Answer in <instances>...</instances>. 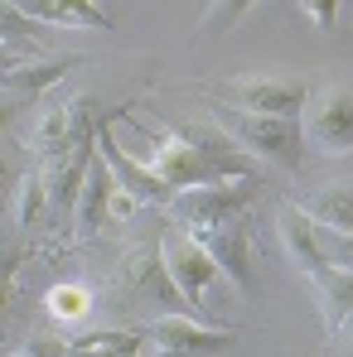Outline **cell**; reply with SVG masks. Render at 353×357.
Listing matches in <instances>:
<instances>
[{"instance_id": "cell-5", "label": "cell", "mask_w": 353, "mask_h": 357, "mask_svg": "<svg viewBox=\"0 0 353 357\" xmlns=\"http://www.w3.org/2000/svg\"><path fill=\"white\" fill-rule=\"evenodd\" d=\"M160 251H165V266H170L175 285L189 295V304H194L208 324H218V319H213V309H208V295L228 280V275H223V266H218V261H213V256L194 241V232H189V227L165 232V237H160Z\"/></svg>"}, {"instance_id": "cell-9", "label": "cell", "mask_w": 353, "mask_h": 357, "mask_svg": "<svg viewBox=\"0 0 353 357\" xmlns=\"http://www.w3.org/2000/svg\"><path fill=\"white\" fill-rule=\"evenodd\" d=\"M97 155L112 165V174H117V183L126 188V193H136L145 208H170V198H175V188L165 183V178L155 174L150 165H141L136 155H126L117 140V130H112V116L97 121Z\"/></svg>"}, {"instance_id": "cell-6", "label": "cell", "mask_w": 353, "mask_h": 357, "mask_svg": "<svg viewBox=\"0 0 353 357\" xmlns=\"http://www.w3.org/2000/svg\"><path fill=\"white\" fill-rule=\"evenodd\" d=\"M305 145L319 155H353V82H329L315 87L305 107Z\"/></svg>"}, {"instance_id": "cell-3", "label": "cell", "mask_w": 353, "mask_h": 357, "mask_svg": "<svg viewBox=\"0 0 353 357\" xmlns=\"http://www.w3.org/2000/svg\"><path fill=\"white\" fill-rule=\"evenodd\" d=\"M87 135H97V126H92V97L87 92H49L44 102H39V112L34 121L24 126V145H29V155H39V160H63L73 145H82Z\"/></svg>"}, {"instance_id": "cell-19", "label": "cell", "mask_w": 353, "mask_h": 357, "mask_svg": "<svg viewBox=\"0 0 353 357\" xmlns=\"http://www.w3.org/2000/svg\"><path fill=\"white\" fill-rule=\"evenodd\" d=\"M49 314L59 319V324H82L87 314H92V290L82 285V280H63V285H54L49 290Z\"/></svg>"}, {"instance_id": "cell-10", "label": "cell", "mask_w": 353, "mask_h": 357, "mask_svg": "<svg viewBox=\"0 0 353 357\" xmlns=\"http://www.w3.org/2000/svg\"><path fill=\"white\" fill-rule=\"evenodd\" d=\"M189 232L223 266V275H228V285H233L237 295H252V232H247V222L228 218L218 227H189Z\"/></svg>"}, {"instance_id": "cell-12", "label": "cell", "mask_w": 353, "mask_h": 357, "mask_svg": "<svg viewBox=\"0 0 353 357\" xmlns=\"http://www.w3.org/2000/svg\"><path fill=\"white\" fill-rule=\"evenodd\" d=\"M112 193H117V174H112V165L97 155L92 160V169H87V183H82V198H78V222H73V237L87 241L97 237L102 227H107V218H112Z\"/></svg>"}, {"instance_id": "cell-14", "label": "cell", "mask_w": 353, "mask_h": 357, "mask_svg": "<svg viewBox=\"0 0 353 357\" xmlns=\"http://www.w3.org/2000/svg\"><path fill=\"white\" fill-rule=\"evenodd\" d=\"M29 20L49 24H78V29H112V10L102 0H10Z\"/></svg>"}, {"instance_id": "cell-16", "label": "cell", "mask_w": 353, "mask_h": 357, "mask_svg": "<svg viewBox=\"0 0 353 357\" xmlns=\"http://www.w3.org/2000/svg\"><path fill=\"white\" fill-rule=\"evenodd\" d=\"M310 285H315V304H319L324 333H339V324L353 319V275L339 271V266H329V271H319Z\"/></svg>"}, {"instance_id": "cell-4", "label": "cell", "mask_w": 353, "mask_h": 357, "mask_svg": "<svg viewBox=\"0 0 353 357\" xmlns=\"http://www.w3.org/2000/svg\"><path fill=\"white\" fill-rule=\"evenodd\" d=\"M145 348L165 357H213L237 343V328L228 324H203L199 314H160L150 324H141Z\"/></svg>"}, {"instance_id": "cell-1", "label": "cell", "mask_w": 353, "mask_h": 357, "mask_svg": "<svg viewBox=\"0 0 353 357\" xmlns=\"http://www.w3.org/2000/svg\"><path fill=\"white\" fill-rule=\"evenodd\" d=\"M213 102L237 107V112H257V116H291L300 121L315 87L310 77H291V73H237V77H218L203 87Z\"/></svg>"}, {"instance_id": "cell-7", "label": "cell", "mask_w": 353, "mask_h": 357, "mask_svg": "<svg viewBox=\"0 0 353 357\" xmlns=\"http://www.w3.org/2000/svg\"><path fill=\"white\" fill-rule=\"evenodd\" d=\"M257 198L252 178H218V183H194L170 198V218L179 227H218L228 218H242V208Z\"/></svg>"}, {"instance_id": "cell-20", "label": "cell", "mask_w": 353, "mask_h": 357, "mask_svg": "<svg viewBox=\"0 0 353 357\" xmlns=\"http://www.w3.org/2000/svg\"><path fill=\"white\" fill-rule=\"evenodd\" d=\"M252 5H257V0H213V5L203 10V20H199V39H218V34H228Z\"/></svg>"}, {"instance_id": "cell-11", "label": "cell", "mask_w": 353, "mask_h": 357, "mask_svg": "<svg viewBox=\"0 0 353 357\" xmlns=\"http://www.w3.org/2000/svg\"><path fill=\"white\" fill-rule=\"evenodd\" d=\"M276 237H281V251L291 256V266L300 275H319V271H329V256H324V237H319V227L310 222V213L291 203V208H281V218H276Z\"/></svg>"}, {"instance_id": "cell-24", "label": "cell", "mask_w": 353, "mask_h": 357, "mask_svg": "<svg viewBox=\"0 0 353 357\" xmlns=\"http://www.w3.org/2000/svg\"><path fill=\"white\" fill-rule=\"evenodd\" d=\"M136 208H141V198H136V193H126V188L117 183V193H112V222H126Z\"/></svg>"}, {"instance_id": "cell-21", "label": "cell", "mask_w": 353, "mask_h": 357, "mask_svg": "<svg viewBox=\"0 0 353 357\" xmlns=\"http://www.w3.org/2000/svg\"><path fill=\"white\" fill-rule=\"evenodd\" d=\"M295 5H300V15H305L319 34H329L334 20H339V0H295Z\"/></svg>"}, {"instance_id": "cell-22", "label": "cell", "mask_w": 353, "mask_h": 357, "mask_svg": "<svg viewBox=\"0 0 353 357\" xmlns=\"http://www.w3.org/2000/svg\"><path fill=\"white\" fill-rule=\"evenodd\" d=\"M324 256H329V266H339V271L353 275V237H344V232H324Z\"/></svg>"}, {"instance_id": "cell-23", "label": "cell", "mask_w": 353, "mask_h": 357, "mask_svg": "<svg viewBox=\"0 0 353 357\" xmlns=\"http://www.w3.org/2000/svg\"><path fill=\"white\" fill-rule=\"evenodd\" d=\"M329 357H353V319L339 324V333H329Z\"/></svg>"}, {"instance_id": "cell-2", "label": "cell", "mask_w": 353, "mask_h": 357, "mask_svg": "<svg viewBox=\"0 0 353 357\" xmlns=\"http://www.w3.org/2000/svg\"><path fill=\"white\" fill-rule=\"evenodd\" d=\"M213 112H218V126L247 155H257V160H266L276 169H291V174L305 165V126L300 121L257 116V112H237V107H223V102H213Z\"/></svg>"}, {"instance_id": "cell-15", "label": "cell", "mask_w": 353, "mask_h": 357, "mask_svg": "<svg viewBox=\"0 0 353 357\" xmlns=\"http://www.w3.org/2000/svg\"><path fill=\"white\" fill-rule=\"evenodd\" d=\"M300 208L310 213V222L319 232H344L353 237V183H329L300 198Z\"/></svg>"}, {"instance_id": "cell-8", "label": "cell", "mask_w": 353, "mask_h": 357, "mask_svg": "<svg viewBox=\"0 0 353 357\" xmlns=\"http://www.w3.org/2000/svg\"><path fill=\"white\" fill-rule=\"evenodd\" d=\"M121 285L131 290V295H145V299H160L170 314H199L189 295L175 285V275H170V266H165V251H160V241L155 246H136L131 256H126V266H121ZM203 319V314H199ZM208 324V319H203Z\"/></svg>"}, {"instance_id": "cell-26", "label": "cell", "mask_w": 353, "mask_h": 357, "mask_svg": "<svg viewBox=\"0 0 353 357\" xmlns=\"http://www.w3.org/2000/svg\"><path fill=\"white\" fill-rule=\"evenodd\" d=\"M20 357H24V353H20Z\"/></svg>"}, {"instance_id": "cell-17", "label": "cell", "mask_w": 353, "mask_h": 357, "mask_svg": "<svg viewBox=\"0 0 353 357\" xmlns=\"http://www.w3.org/2000/svg\"><path fill=\"white\" fill-rule=\"evenodd\" d=\"M141 353H145L141 328H97V333H78L68 343V357H141Z\"/></svg>"}, {"instance_id": "cell-18", "label": "cell", "mask_w": 353, "mask_h": 357, "mask_svg": "<svg viewBox=\"0 0 353 357\" xmlns=\"http://www.w3.org/2000/svg\"><path fill=\"white\" fill-rule=\"evenodd\" d=\"M49 213H54L49 178H44V174H24V183H20V203H15V222H20L24 232H34Z\"/></svg>"}, {"instance_id": "cell-13", "label": "cell", "mask_w": 353, "mask_h": 357, "mask_svg": "<svg viewBox=\"0 0 353 357\" xmlns=\"http://www.w3.org/2000/svg\"><path fill=\"white\" fill-rule=\"evenodd\" d=\"M82 63V54H54V59H39V63H5V92L10 97H29V102H44L63 77Z\"/></svg>"}, {"instance_id": "cell-25", "label": "cell", "mask_w": 353, "mask_h": 357, "mask_svg": "<svg viewBox=\"0 0 353 357\" xmlns=\"http://www.w3.org/2000/svg\"><path fill=\"white\" fill-rule=\"evenodd\" d=\"M24 357H68V343H49V338H39V343H29Z\"/></svg>"}]
</instances>
